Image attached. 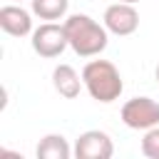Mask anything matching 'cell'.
<instances>
[{"instance_id": "cell-1", "label": "cell", "mask_w": 159, "mask_h": 159, "mask_svg": "<svg viewBox=\"0 0 159 159\" xmlns=\"http://www.w3.org/2000/svg\"><path fill=\"white\" fill-rule=\"evenodd\" d=\"M62 25H65L72 52L80 55V57H97L109 45V30L104 27V22L99 25L94 17H89L84 12L67 15Z\"/></svg>"}, {"instance_id": "cell-2", "label": "cell", "mask_w": 159, "mask_h": 159, "mask_svg": "<svg viewBox=\"0 0 159 159\" xmlns=\"http://www.w3.org/2000/svg\"><path fill=\"white\" fill-rule=\"evenodd\" d=\"M82 82H84L87 94L99 104H112L124 92L122 75L117 65L109 60H89L82 67Z\"/></svg>"}, {"instance_id": "cell-3", "label": "cell", "mask_w": 159, "mask_h": 159, "mask_svg": "<svg viewBox=\"0 0 159 159\" xmlns=\"http://www.w3.org/2000/svg\"><path fill=\"white\" fill-rule=\"evenodd\" d=\"M30 37H32V40H30L32 50H35L40 57H45V60H55V57H60V55L70 47L65 25H60V22H47V20H45L40 27L32 30Z\"/></svg>"}, {"instance_id": "cell-4", "label": "cell", "mask_w": 159, "mask_h": 159, "mask_svg": "<svg viewBox=\"0 0 159 159\" xmlns=\"http://www.w3.org/2000/svg\"><path fill=\"white\" fill-rule=\"evenodd\" d=\"M119 117L129 129L147 132V129L159 124V102L152 97H132L122 104Z\"/></svg>"}, {"instance_id": "cell-5", "label": "cell", "mask_w": 159, "mask_h": 159, "mask_svg": "<svg viewBox=\"0 0 159 159\" xmlns=\"http://www.w3.org/2000/svg\"><path fill=\"white\" fill-rule=\"evenodd\" d=\"M102 22L104 27L109 30V35H117V37H127V35H134L137 27H139V12L132 2H112L104 15H102Z\"/></svg>"}, {"instance_id": "cell-6", "label": "cell", "mask_w": 159, "mask_h": 159, "mask_svg": "<svg viewBox=\"0 0 159 159\" xmlns=\"http://www.w3.org/2000/svg\"><path fill=\"white\" fill-rule=\"evenodd\" d=\"M114 154L112 137L102 129H87L75 142V157L77 159H109Z\"/></svg>"}, {"instance_id": "cell-7", "label": "cell", "mask_w": 159, "mask_h": 159, "mask_svg": "<svg viewBox=\"0 0 159 159\" xmlns=\"http://www.w3.org/2000/svg\"><path fill=\"white\" fill-rule=\"evenodd\" d=\"M32 15L22 5H2L0 7V27L10 37H27L32 35Z\"/></svg>"}, {"instance_id": "cell-8", "label": "cell", "mask_w": 159, "mask_h": 159, "mask_svg": "<svg viewBox=\"0 0 159 159\" xmlns=\"http://www.w3.org/2000/svg\"><path fill=\"white\" fill-rule=\"evenodd\" d=\"M52 87L60 97L65 99H75L80 97V92L84 89V82H82V75L72 67V65H65L60 62L55 70H52Z\"/></svg>"}, {"instance_id": "cell-9", "label": "cell", "mask_w": 159, "mask_h": 159, "mask_svg": "<svg viewBox=\"0 0 159 159\" xmlns=\"http://www.w3.org/2000/svg\"><path fill=\"white\" fill-rule=\"evenodd\" d=\"M37 159H70L75 154V147L67 144L62 134H45L35 149Z\"/></svg>"}, {"instance_id": "cell-10", "label": "cell", "mask_w": 159, "mask_h": 159, "mask_svg": "<svg viewBox=\"0 0 159 159\" xmlns=\"http://www.w3.org/2000/svg\"><path fill=\"white\" fill-rule=\"evenodd\" d=\"M30 7H32V12H35L40 20L55 22V20L67 17L70 0H30Z\"/></svg>"}, {"instance_id": "cell-11", "label": "cell", "mask_w": 159, "mask_h": 159, "mask_svg": "<svg viewBox=\"0 0 159 159\" xmlns=\"http://www.w3.org/2000/svg\"><path fill=\"white\" fill-rule=\"evenodd\" d=\"M142 154L147 159H159V124L144 132V137H142Z\"/></svg>"}, {"instance_id": "cell-12", "label": "cell", "mask_w": 159, "mask_h": 159, "mask_svg": "<svg viewBox=\"0 0 159 159\" xmlns=\"http://www.w3.org/2000/svg\"><path fill=\"white\" fill-rule=\"evenodd\" d=\"M154 77H157V82H159V65H157V70H154Z\"/></svg>"}, {"instance_id": "cell-13", "label": "cell", "mask_w": 159, "mask_h": 159, "mask_svg": "<svg viewBox=\"0 0 159 159\" xmlns=\"http://www.w3.org/2000/svg\"><path fill=\"white\" fill-rule=\"evenodd\" d=\"M119 2H132V5H134V2H139V0H119Z\"/></svg>"}, {"instance_id": "cell-14", "label": "cell", "mask_w": 159, "mask_h": 159, "mask_svg": "<svg viewBox=\"0 0 159 159\" xmlns=\"http://www.w3.org/2000/svg\"><path fill=\"white\" fill-rule=\"evenodd\" d=\"M15 2H22V0H15Z\"/></svg>"}]
</instances>
